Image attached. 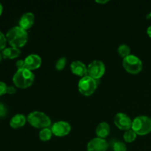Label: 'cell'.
Listing matches in <instances>:
<instances>
[{
    "label": "cell",
    "mask_w": 151,
    "mask_h": 151,
    "mask_svg": "<svg viewBox=\"0 0 151 151\" xmlns=\"http://www.w3.org/2000/svg\"><path fill=\"white\" fill-rule=\"evenodd\" d=\"M131 129L135 131L137 135L145 136L151 132V118L145 115L137 116L132 121Z\"/></svg>",
    "instance_id": "cell-3"
},
{
    "label": "cell",
    "mask_w": 151,
    "mask_h": 151,
    "mask_svg": "<svg viewBox=\"0 0 151 151\" xmlns=\"http://www.w3.org/2000/svg\"><path fill=\"white\" fill-rule=\"evenodd\" d=\"M117 51L119 55L122 58H123L128 57V55H131V49H130L129 46L125 44L119 45V47H118Z\"/></svg>",
    "instance_id": "cell-18"
},
{
    "label": "cell",
    "mask_w": 151,
    "mask_h": 151,
    "mask_svg": "<svg viewBox=\"0 0 151 151\" xmlns=\"http://www.w3.org/2000/svg\"><path fill=\"white\" fill-rule=\"evenodd\" d=\"M27 120L32 126L37 128H46L51 125L50 116L44 112L38 111H35L29 114Z\"/></svg>",
    "instance_id": "cell-4"
},
{
    "label": "cell",
    "mask_w": 151,
    "mask_h": 151,
    "mask_svg": "<svg viewBox=\"0 0 151 151\" xmlns=\"http://www.w3.org/2000/svg\"><path fill=\"white\" fill-rule=\"evenodd\" d=\"M35 80V75L32 71L24 68L17 69L13 77L14 85L19 88H27L30 86Z\"/></svg>",
    "instance_id": "cell-2"
},
{
    "label": "cell",
    "mask_w": 151,
    "mask_h": 151,
    "mask_svg": "<svg viewBox=\"0 0 151 151\" xmlns=\"http://www.w3.org/2000/svg\"><path fill=\"white\" fill-rule=\"evenodd\" d=\"M98 80H95L88 75L81 78L78 83V90L84 96H91L94 93L98 85Z\"/></svg>",
    "instance_id": "cell-5"
},
{
    "label": "cell",
    "mask_w": 151,
    "mask_h": 151,
    "mask_svg": "<svg viewBox=\"0 0 151 151\" xmlns=\"http://www.w3.org/2000/svg\"><path fill=\"white\" fill-rule=\"evenodd\" d=\"M52 135V132L51 129L49 128H43L39 132V139L41 141L47 142L51 139Z\"/></svg>",
    "instance_id": "cell-17"
},
{
    "label": "cell",
    "mask_w": 151,
    "mask_h": 151,
    "mask_svg": "<svg viewBox=\"0 0 151 151\" xmlns=\"http://www.w3.org/2000/svg\"><path fill=\"white\" fill-rule=\"evenodd\" d=\"M3 57H2V55H1V52H0V62L1 61V60H2Z\"/></svg>",
    "instance_id": "cell-31"
},
{
    "label": "cell",
    "mask_w": 151,
    "mask_h": 151,
    "mask_svg": "<svg viewBox=\"0 0 151 151\" xmlns=\"http://www.w3.org/2000/svg\"><path fill=\"white\" fill-rule=\"evenodd\" d=\"M41 58L36 54L29 55L24 59L25 68L32 71L39 68L41 65Z\"/></svg>",
    "instance_id": "cell-11"
},
{
    "label": "cell",
    "mask_w": 151,
    "mask_h": 151,
    "mask_svg": "<svg viewBox=\"0 0 151 151\" xmlns=\"http://www.w3.org/2000/svg\"><path fill=\"white\" fill-rule=\"evenodd\" d=\"M7 87L8 86L6 85L5 83L0 81V96H2L4 94H7Z\"/></svg>",
    "instance_id": "cell-23"
},
{
    "label": "cell",
    "mask_w": 151,
    "mask_h": 151,
    "mask_svg": "<svg viewBox=\"0 0 151 151\" xmlns=\"http://www.w3.org/2000/svg\"><path fill=\"white\" fill-rule=\"evenodd\" d=\"M137 134H136L135 131L132 129L125 131V132L124 133L123 135L124 140H125L126 142L128 143L133 142L136 139V138H137Z\"/></svg>",
    "instance_id": "cell-19"
},
{
    "label": "cell",
    "mask_w": 151,
    "mask_h": 151,
    "mask_svg": "<svg viewBox=\"0 0 151 151\" xmlns=\"http://www.w3.org/2000/svg\"><path fill=\"white\" fill-rule=\"evenodd\" d=\"M7 108L5 107L4 104L2 103H0V117H2V116H5L6 114H7Z\"/></svg>",
    "instance_id": "cell-24"
},
{
    "label": "cell",
    "mask_w": 151,
    "mask_h": 151,
    "mask_svg": "<svg viewBox=\"0 0 151 151\" xmlns=\"http://www.w3.org/2000/svg\"><path fill=\"white\" fill-rule=\"evenodd\" d=\"M122 66L126 72L131 74H138L142 69V62L137 56L130 55L128 57L123 58Z\"/></svg>",
    "instance_id": "cell-6"
},
{
    "label": "cell",
    "mask_w": 151,
    "mask_h": 151,
    "mask_svg": "<svg viewBox=\"0 0 151 151\" xmlns=\"http://www.w3.org/2000/svg\"><path fill=\"white\" fill-rule=\"evenodd\" d=\"M106 72V66L101 60H94L88 66V75L95 80H99Z\"/></svg>",
    "instance_id": "cell-7"
},
{
    "label": "cell",
    "mask_w": 151,
    "mask_h": 151,
    "mask_svg": "<svg viewBox=\"0 0 151 151\" xmlns=\"http://www.w3.org/2000/svg\"><path fill=\"white\" fill-rule=\"evenodd\" d=\"M132 121L131 118L124 113H118L115 115L114 122L119 129L128 131L132 128Z\"/></svg>",
    "instance_id": "cell-9"
},
{
    "label": "cell",
    "mask_w": 151,
    "mask_h": 151,
    "mask_svg": "<svg viewBox=\"0 0 151 151\" xmlns=\"http://www.w3.org/2000/svg\"><path fill=\"white\" fill-rule=\"evenodd\" d=\"M66 62H67V60H66V57L60 58L55 63V69L58 71L63 69L65 66H66Z\"/></svg>",
    "instance_id": "cell-20"
},
{
    "label": "cell",
    "mask_w": 151,
    "mask_h": 151,
    "mask_svg": "<svg viewBox=\"0 0 151 151\" xmlns=\"http://www.w3.org/2000/svg\"><path fill=\"white\" fill-rule=\"evenodd\" d=\"M16 92V88L14 86H8L7 90V94H14Z\"/></svg>",
    "instance_id": "cell-26"
},
{
    "label": "cell",
    "mask_w": 151,
    "mask_h": 151,
    "mask_svg": "<svg viewBox=\"0 0 151 151\" xmlns=\"http://www.w3.org/2000/svg\"><path fill=\"white\" fill-rule=\"evenodd\" d=\"M34 21H35V16H34L33 13H31V12L25 13L20 18V20L19 22V27L27 30L33 25Z\"/></svg>",
    "instance_id": "cell-13"
},
{
    "label": "cell",
    "mask_w": 151,
    "mask_h": 151,
    "mask_svg": "<svg viewBox=\"0 0 151 151\" xmlns=\"http://www.w3.org/2000/svg\"><path fill=\"white\" fill-rule=\"evenodd\" d=\"M26 121L27 117L24 115L22 114H17L11 118L10 121V125L11 128L16 129L23 127L26 123Z\"/></svg>",
    "instance_id": "cell-14"
},
{
    "label": "cell",
    "mask_w": 151,
    "mask_h": 151,
    "mask_svg": "<svg viewBox=\"0 0 151 151\" xmlns=\"http://www.w3.org/2000/svg\"><path fill=\"white\" fill-rule=\"evenodd\" d=\"M147 19H151V11L150 12V13H148V14L147 15Z\"/></svg>",
    "instance_id": "cell-30"
},
{
    "label": "cell",
    "mask_w": 151,
    "mask_h": 151,
    "mask_svg": "<svg viewBox=\"0 0 151 151\" xmlns=\"http://www.w3.org/2000/svg\"><path fill=\"white\" fill-rule=\"evenodd\" d=\"M21 54L20 49L15 48V47H7L4 50H2L3 58L4 59H14L16 58L19 57Z\"/></svg>",
    "instance_id": "cell-16"
},
{
    "label": "cell",
    "mask_w": 151,
    "mask_h": 151,
    "mask_svg": "<svg viewBox=\"0 0 151 151\" xmlns=\"http://www.w3.org/2000/svg\"><path fill=\"white\" fill-rule=\"evenodd\" d=\"M16 67L18 69H22L25 68V63H24V60H19L16 62Z\"/></svg>",
    "instance_id": "cell-25"
},
{
    "label": "cell",
    "mask_w": 151,
    "mask_h": 151,
    "mask_svg": "<svg viewBox=\"0 0 151 151\" xmlns=\"http://www.w3.org/2000/svg\"><path fill=\"white\" fill-rule=\"evenodd\" d=\"M109 144L105 139L96 138L92 139L87 145V151H107Z\"/></svg>",
    "instance_id": "cell-10"
},
{
    "label": "cell",
    "mask_w": 151,
    "mask_h": 151,
    "mask_svg": "<svg viewBox=\"0 0 151 151\" xmlns=\"http://www.w3.org/2000/svg\"><path fill=\"white\" fill-rule=\"evenodd\" d=\"M2 12H3V7L2 5H1V3H0V16H1V15L2 14Z\"/></svg>",
    "instance_id": "cell-29"
},
{
    "label": "cell",
    "mask_w": 151,
    "mask_h": 151,
    "mask_svg": "<svg viewBox=\"0 0 151 151\" xmlns=\"http://www.w3.org/2000/svg\"><path fill=\"white\" fill-rule=\"evenodd\" d=\"M114 151H127V146L124 142L117 141L113 145Z\"/></svg>",
    "instance_id": "cell-21"
},
{
    "label": "cell",
    "mask_w": 151,
    "mask_h": 151,
    "mask_svg": "<svg viewBox=\"0 0 151 151\" xmlns=\"http://www.w3.org/2000/svg\"><path fill=\"white\" fill-rule=\"evenodd\" d=\"M96 2L97 3H99V4H106V3L109 2V0H104V1H98V0H97L96 1Z\"/></svg>",
    "instance_id": "cell-28"
},
{
    "label": "cell",
    "mask_w": 151,
    "mask_h": 151,
    "mask_svg": "<svg viewBox=\"0 0 151 151\" xmlns=\"http://www.w3.org/2000/svg\"><path fill=\"white\" fill-rule=\"evenodd\" d=\"M71 71L73 74L83 78L88 75V67L86 64L80 60H75L70 65Z\"/></svg>",
    "instance_id": "cell-12"
},
{
    "label": "cell",
    "mask_w": 151,
    "mask_h": 151,
    "mask_svg": "<svg viewBox=\"0 0 151 151\" xmlns=\"http://www.w3.org/2000/svg\"><path fill=\"white\" fill-rule=\"evenodd\" d=\"M110 126L106 122H100L96 128V134H97V137H99V138H106L110 134Z\"/></svg>",
    "instance_id": "cell-15"
},
{
    "label": "cell",
    "mask_w": 151,
    "mask_h": 151,
    "mask_svg": "<svg viewBox=\"0 0 151 151\" xmlns=\"http://www.w3.org/2000/svg\"><path fill=\"white\" fill-rule=\"evenodd\" d=\"M7 38L2 32L0 31V50H4L7 45Z\"/></svg>",
    "instance_id": "cell-22"
},
{
    "label": "cell",
    "mask_w": 151,
    "mask_h": 151,
    "mask_svg": "<svg viewBox=\"0 0 151 151\" xmlns=\"http://www.w3.org/2000/svg\"><path fill=\"white\" fill-rule=\"evenodd\" d=\"M6 38L8 44L12 47L20 49L26 44L28 39V34L27 30L19 26H16L7 31Z\"/></svg>",
    "instance_id": "cell-1"
},
{
    "label": "cell",
    "mask_w": 151,
    "mask_h": 151,
    "mask_svg": "<svg viewBox=\"0 0 151 151\" xmlns=\"http://www.w3.org/2000/svg\"><path fill=\"white\" fill-rule=\"evenodd\" d=\"M147 35H149V37H150L151 38V25L150 26H149L148 28H147Z\"/></svg>",
    "instance_id": "cell-27"
},
{
    "label": "cell",
    "mask_w": 151,
    "mask_h": 151,
    "mask_svg": "<svg viewBox=\"0 0 151 151\" xmlns=\"http://www.w3.org/2000/svg\"><path fill=\"white\" fill-rule=\"evenodd\" d=\"M51 130L52 134L56 137H65L70 133L71 125L66 121H58L53 124Z\"/></svg>",
    "instance_id": "cell-8"
}]
</instances>
